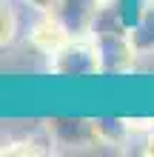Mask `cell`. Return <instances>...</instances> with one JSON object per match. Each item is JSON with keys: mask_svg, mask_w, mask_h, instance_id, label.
<instances>
[{"mask_svg": "<svg viewBox=\"0 0 154 157\" xmlns=\"http://www.w3.org/2000/svg\"><path fill=\"white\" fill-rule=\"evenodd\" d=\"M51 14L69 34H80L92 29V20L97 14V0H57Z\"/></svg>", "mask_w": 154, "mask_h": 157, "instance_id": "1", "label": "cell"}, {"mask_svg": "<svg viewBox=\"0 0 154 157\" xmlns=\"http://www.w3.org/2000/svg\"><path fill=\"white\" fill-rule=\"evenodd\" d=\"M97 63L100 71L111 75V71H123L131 63L134 46L131 40H126V34H97Z\"/></svg>", "mask_w": 154, "mask_h": 157, "instance_id": "2", "label": "cell"}, {"mask_svg": "<svg viewBox=\"0 0 154 157\" xmlns=\"http://www.w3.org/2000/svg\"><path fill=\"white\" fill-rule=\"evenodd\" d=\"M94 123H97L100 137H108V140H114V143H120V137L126 134L123 120H117V117H103V120H94Z\"/></svg>", "mask_w": 154, "mask_h": 157, "instance_id": "7", "label": "cell"}, {"mask_svg": "<svg viewBox=\"0 0 154 157\" xmlns=\"http://www.w3.org/2000/svg\"><path fill=\"white\" fill-rule=\"evenodd\" d=\"M57 60H54V71L60 75H74V77H83V75H92V71L100 69L97 63V52L92 49H83V46H63V49L54 52Z\"/></svg>", "mask_w": 154, "mask_h": 157, "instance_id": "3", "label": "cell"}, {"mask_svg": "<svg viewBox=\"0 0 154 157\" xmlns=\"http://www.w3.org/2000/svg\"><path fill=\"white\" fill-rule=\"evenodd\" d=\"M129 14H126V6L117 3V0H106L103 9H97L94 20H92V32L94 34H126L129 29Z\"/></svg>", "mask_w": 154, "mask_h": 157, "instance_id": "5", "label": "cell"}, {"mask_svg": "<svg viewBox=\"0 0 154 157\" xmlns=\"http://www.w3.org/2000/svg\"><path fill=\"white\" fill-rule=\"evenodd\" d=\"M129 40L134 46V52L154 49V6L134 17V23H131V29H129Z\"/></svg>", "mask_w": 154, "mask_h": 157, "instance_id": "6", "label": "cell"}, {"mask_svg": "<svg viewBox=\"0 0 154 157\" xmlns=\"http://www.w3.org/2000/svg\"><path fill=\"white\" fill-rule=\"evenodd\" d=\"M29 3H32L34 9H40V12H51L57 0H29Z\"/></svg>", "mask_w": 154, "mask_h": 157, "instance_id": "8", "label": "cell"}, {"mask_svg": "<svg viewBox=\"0 0 154 157\" xmlns=\"http://www.w3.org/2000/svg\"><path fill=\"white\" fill-rule=\"evenodd\" d=\"M54 140L60 146H83V143H92L100 137L97 132V123L94 120H69V117H57L49 123Z\"/></svg>", "mask_w": 154, "mask_h": 157, "instance_id": "4", "label": "cell"}]
</instances>
